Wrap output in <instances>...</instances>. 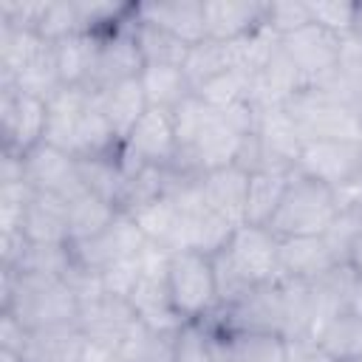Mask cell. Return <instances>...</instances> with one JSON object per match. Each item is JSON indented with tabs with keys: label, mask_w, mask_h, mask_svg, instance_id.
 Instances as JSON below:
<instances>
[{
	"label": "cell",
	"mask_w": 362,
	"mask_h": 362,
	"mask_svg": "<svg viewBox=\"0 0 362 362\" xmlns=\"http://www.w3.org/2000/svg\"><path fill=\"white\" fill-rule=\"evenodd\" d=\"M122 150L119 136L113 133L110 122L105 119V113L93 102L85 107V113L76 122V133H74V158H90V156H113Z\"/></svg>",
	"instance_id": "33"
},
{
	"label": "cell",
	"mask_w": 362,
	"mask_h": 362,
	"mask_svg": "<svg viewBox=\"0 0 362 362\" xmlns=\"http://www.w3.org/2000/svg\"><path fill=\"white\" fill-rule=\"evenodd\" d=\"M173 362H218L212 334L204 322H184L175 334V356Z\"/></svg>",
	"instance_id": "43"
},
{
	"label": "cell",
	"mask_w": 362,
	"mask_h": 362,
	"mask_svg": "<svg viewBox=\"0 0 362 362\" xmlns=\"http://www.w3.org/2000/svg\"><path fill=\"white\" fill-rule=\"evenodd\" d=\"M209 328V325H206ZM218 362H288L291 345L283 334L209 328Z\"/></svg>",
	"instance_id": "17"
},
{
	"label": "cell",
	"mask_w": 362,
	"mask_h": 362,
	"mask_svg": "<svg viewBox=\"0 0 362 362\" xmlns=\"http://www.w3.org/2000/svg\"><path fill=\"white\" fill-rule=\"evenodd\" d=\"M0 311L14 314L31 334L76 328L79 300L65 280L0 272Z\"/></svg>",
	"instance_id": "1"
},
{
	"label": "cell",
	"mask_w": 362,
	"mask_h": 362,
	"mask_svg": "<svg viewBox=\"0 0 362 362\" xmlns=\"http://www.w3.org/2000/svg\"><path fill=\"white\" fill-rule=\"evenodd\" d=\"M119 218V209L90 192H82L79 198L68 201V235L71 243L79 240H90L96 235H102L113 221Z\"/></svg>",
	"instance_id": "35"
},
{
	"label": "cell",
	"mask_w": 362,
	"mask_h": 362,
	"mask_svg": "<svg viewBox=\"0 0 362 362\" xmlns=\"http://www.w3.org/2000/svg\"><path fill=\"white\" fill-rule=\"evenodd\" d=\"M348 311L362 317V274L354 277V286H351V297H348Z\"/></svg>",
	"instance_id": "49"
},
{
	"label": "cell",
	"mask_w": 362,
	"mask_h": 362,
	"mask_svg": "<svg viewBox=\"0 0 362 362\" xmlns=\"http://www.w3.org/2000/svg\"><path fill=\"white\" fill-rule=\"evenodd\" d=\"M136 322H139V317H136L130 300H124V297H116V294L102 291L99 297L79 303L76 328H79L88 339L113 348V354H116L119 342L130 334V328H133Z\"/></svg>",
	"instance_id": "15"
},
{
	"label": "cell",
	"mask_w": 362,
	"mask_h": 362,
	"mask_svg": "<svg viewBox=\"0 0 362 362\" xmlns=\"http://www.w3.org/2000/svg\"><path fill=\"white\" fill-rule=\"evenodd\" d=\"M342 204L337 189L291 170L286 195L274 212V218L269 221V232L283 240V238H314V235H325L328 226L334 223V218L339 215Z\"/></svg>",
	"instance_id": "3"
},
{
	"label": "cell",
	"mask_w": 362,
	"mask_h": 362,
	"mask_svg": "<svg viewBox=\"0 0 362 362\" xmlns=\"http://www.w3.org/2000/svg\"><path fill=\"white\" fill-rule=\"evenodd\" d=\"M79 31H82V23H79L76 0H48L45 3V11L37 23V34L45 42L54 45L71 34H79Z\"/></svg>",
	"instance_id": "42"
},
{
	"label": "cell",
	"mask_w": 362,
	"mask_h": 362,
	"mask_svg": "<svg viewBox=\"0 0 362 362\" xmlns=\"http://www.w3.org/2000/svg\"><path fill=\"white\" fill-rule=\"evenodd\" d=\"M280 48L283 54L297 65V71L303 74L305 85L328 76L337 62H339V48H342V37L317 25V23H308L303 28H297L294 34H286L280 37Z\"/></svg>",
	"instance_id": "14"
},
{
	"label": "cell",
	"mask_w": 362,
	"mask_h": 362,
	"mask_svg": "<svg viewBox=\"0 0 362 362\" xmlns=\"http://www.w3.org/2000/svg\"><path fill=\"white\" fill-rule=\"evenodd\" d=\"M122 164L130 167H173L178 161V141L173 130L170 110L147 107V113L139 119V124L130 130V136L122 141Z\"/></svg>",
	"instance_id": "11"
},
{
	"label": "cell",
	"mask_w": 362,
	"mask_h": 362,
	"mask_svg": "<svg viewBox=\"0 0 362 362\" xmlns=\"http://www.w3.org/2000/svg\"><path fill=\"white\" fill-rule=\"evenodd\" d=\"M23 178L34 192L74 201L85 192L76 158L54 144H37L23 156Z\"/></svg>",
	"instance_id": "12"
},
{
	"label": "cell",
	"mask_w": 362,
	"mask_h": 362,
	"mask_svg": "<svg viewBox=\"0 0 362 362\" xmlns=\"http://www.w3.org/2000/svg\"><path fill=\"white\" fill-rule=\"evenodd\" d=\"M175 334H161L136 322L116 348V362H173Z\"/></svg>",
	"instance_id": "37"
},
{
	"label": "cell",
	"mask_w": 362,
	"mask_h": 362,
	"mask_svg": "<svg viewBox=\"0 0 362 362\" xmlns=\"http://www.w3.org/2000/svg\"><path fill=\"white\" fill-rule=\"evenodd\" d=\"M351 34L362 40V0L354 3V23H351Z\"/></svg>",
	"instance_id": "51"
},
{
	"label": "cell",
	"mask_w": 362,
	"mask_h": 362,
	"mask_svg": "<svg viewBox=\"0 0 362 362\" xmlns=\"http://www.w3.org/2000/svg\"><path fill=\"white\" fill-rule=\"evenodd\" d=\"M0 362H23V356L14 351H0Z\"/></svg>",
	"instance_id": "53"
},
{
	"label": "cell",
	"mask_w": 362,
	"mask_h": 362,
	"mask_svg": "<svg viewBox=\"0 0 362 362\" xmlns=\"http://www.w3.org/2000/svg\"><path fill=\"white\" fill-rule=\"evenodd\" d=\"M37 192L25 181H6L0 184V232L20 229L23 215Z\"/></svg>",
	"instance_id": "45"
},
{
	"label": "cell",
	"mask_w": 362,
	"mask_h": 362,
	"mask_svg": "<svg viewBox=\"0 0 362 362\" xmlns=\"http://www.w3.org/2000/svg\"><path fill=\"white\" fill-rule=\"evenodd\" d=\"M269 3L263 0H204L206 37L218 42H235L266 25Z\"/></svg>",
	"instance_id": "19"
},
{
	"label": "cell",
	"mask_w": 362,
	"mask_h": 362,
	"mask_svg": "<svg viewBox=\"0 0 362 362\" xmlns=\"http://www.w3.org/2000/svg\"><path fill=\"white\" fill-rule=\"evenodd\" d=\"M20 232L28 243H71L68 235V201L37 192L23 215Z\"/></svg>",
	"instance_id": "26"
},
{
	"label": "cell",
	"mask_w": 362,
	"mask_h": 362,
	"mask_svg": "<svg viewBox=\"0 0 362 362\" xmlns=\"http://www.w3.org/2000/svg\"><path fill=\"white\" fill-rule=\"evenodd\" d=\"M348 266L356 272V274H362V232L354 238V243H351V252H348Z\"/></svg>",
	"instance_id": "50"
},
{
	"label": "cell",
	"mask_w": 362,
	"mask_h": 362,
	"mask_svg": "<svg viewBox=\"0 0 362 362\" xmlns=\"http://www.w3.org/2000/svg\"><path fill=\"white\" fill-rule=\"evenodd\" d=\"M74 269L71 243H28L25 255L20 257L14 274H34V277H54L65 280Z\"/></svg>",
	"instance_id": "38"
},
{
	"label": "cell",
	"mask_w": 362,
	"mask_h": 362,
	"mask_svg": "<svg viewBox=\"0 0 362 362\" xmlns=\"http://www.w3.org/2000/svg\"><path fill=\"white\" fill-rule=\"evenodd\" d=\"M139 82L147 96V105L158 107V110H173L187 96L195 93L189 79L184 76L181 65H144Z\"/></svg>",
	"instance_id": "31"
},
{
	"label": "cell",
	"mask_w": 362,
	"mask_h": 362,
	"mask_svg": "<svg viewBox=\"0 0 362 362\" xmlns=\"http://www.w3.org/2000/svg\"><path fill=\"white\" fill-rule=\"evenodd\" d=\"M139 23L156 25L184 45H195L206 40L204 23V0H161V3H136Z\"/></svg>",
	"instance_id": "20"
},
{
	"label": "cell",
	"mask_w": 362,
	"mask_h": 362,
	"mask_svg": "<svg viewBox=\"0 0 362 362\" xmlns=\"http://www.w3.org/2000/svg\"><path fill=\"white\" fill-rule=\"evenodd\" d=\"M96 96V105L99 110L105 113V119L110 122L113 133L119 136V141H124L130 136V130L139 124V119L147 113V96L141 90V82L139 76L136 79H127L122 85H113L102 93H93Z\"/></svg>",
	"instance_id": "27"
},
{
	"label": "cell",
	"mask_w": 362,
	"mask_h": 362,
	"mask_svg": "<svg viewBox=\"0 0 362 362\" xmlns=\"http://www.w3.org/2000/svg\"><path fill=\"white\" fill-rule=\"evenodd\" d=\"M255 119H257V107L252 102H238L223 110L209 107L198 139L192 141V147L187 153L178 156L175 164L195 175L235 164L243 139L255 130Z\"/></svg>",
	"instance_id": "4"
},
{
	"label": "cell",
	"mask_w": 362,
	"mask_h": 362,
	"mask_svg": "<svg viewBox=\"0 0 362 362\" xmlns=\"http://www.w3.org/2000/svg\"><path fill=\"white\" fill-rule=\"evenodd\" d=\"M85 348V334L79 328H54L31 334L23 362H79Z\"/></svg>",
	"instance_id": "36"
},
{
	"label": "cell",
	"mask_w": 362,
	"mask_h": 362,
	"mask_svg": "<svg viewBox=\"0 0 362 362\" xmlns=\"http://www.w3.org/2000/svg\"><path fill=\"white\" fill-rule=\"evenodd\" d=\"M3 82V79H0ZM14 88L20 90V93H28V96H40V99H51L59 88H62V82H59V74H57V62H54V51L48 48L45 54H40L31 65H25L14 79Z\"/></svg>",
	"instance_id": "41"
},
{
	"label": "cell",
	"mask_w": 362,
	"mask_h": 362,
	"mask_svg": "<svg viewBox=\"0 0 362 362\" xmlns=\"http://www.w3.org/2000/svg\"><path fill=\"white\" fill-rule=\"evenodd\" d=\"M303 88H305L303 74L280 48L260 71L252 74L249 102L255 107H286Z\"/></svg>",
	"instance_id": "23"
},
{
	"label": "cell",
	"mask_w": 362,
	"mask_h": 362,
	"mask_svg": "<svg viewBox=\"0 0 362 362\" xmlns=\"http://www.w3.org/2000/svg\"><path fill=\"white\" fill-rule=\"evenodd\" d=\"M93 102V93L85 88H68L62 85L48 99V124H45V144H54L74 156V133L76 122L85 113V107Z\"/></svg>",
	"instance_id": "25"
},
{
	"label": "cell",
	"mask_w": 362,
	"mask_h": 362,
	"mask_svg": "<svg viewBox=\"0 0 362 362\" xmlns=\"http://www.w3.org/2000/svg\"><path fill=\"white\" fill-rule=\"evenodd\" d=\"M96 45H99V37H93L88 31L71 34V37L51 45L62 85H68V88H85L88 85V76H90L93 59H96Z\"/></svg>",
	"instance_id": "29"
},
{
	"label": "cell",
	"mask_w": 362,
	"mask_h": 362,
	"mask_svg": "<svg viewBox=\"0 0 362 362\" xmlns=\"http://www.w3.org/2000/svg\"><path fill=\"white\" fill-rule=\"evenodd\" d=\"M266 23L272 25V31H274L277 37L294 34L297 28H303V25H308V23H311V14H308V3H294V0L269 3V14H266Z\"/></svg>",
	"instance_id": "47"
},
{
	"label": "cell",
	"mask_w": 362,
	"mask_h": 362,
	"mask_svg": "<svg viewBox=\"0 0 362 362\" xmlns=\"http://www.w3.org/2000/svg\"><path fill=\"white\" fill-rule=\"evenodd\" d=\"M130 218L136 221V226L141 229V235L147 238L150 246H156L167 255L184 249L187 209L173 195H161V198L144 204L141 209L130 212Z\"/></svg>",
	"instance_id": "22"
},
{
	"label": "cell",
	"mask_w": 362,
	"mask_h": 362,
	"mask_svg": "<svg viewBox=\"0 0 362 362\" xmlns=\"http://www.w3.org/2000/svg\"><path fill=\"white\" fill-rule=\"evenodd\" d=\"M314 348L322 362H362V317L351 311L328 317L314 334Z\"/></svg>",
	"instance_id": "24"
},
{
	"label": "cell",
	"mask_w": 362,
	"mask_h": 362,
	"mask_svg": "<svg viewBox=\"0 0 362 362\" xmlns=\"http://www.w3.org/2000/svg\"><path fill=\"white\" fill-rule=\"evenodd\" d=\"M167 291L175 314L184 322L206 320L221 305L212 255L195 249L173 252L167 257Z\"/></svg>",
	"instance_id": "5"
},
{
	"label": "cell",
	"mask_w": 362,
	"mask_h": 362,
	"mask_svg": "<svg viewBox=\"0 0 362 362\" xmlns=\"http://www.w3.org/2000/svg\"><path fill=\"white\" fill-rule=\"evenodd\" d=\"M122 153V150H119ZM90 156V158H76L79 167V178L85 192L113 204L122 212V201H124V187H127V173L122 164V156Z\"/></svg>",
	"instance_id": "28"
},
{
	"label": "cell",
	"mask_w": 362,
	"mask_h": 362,
	"mask_svg": "<svg viewBox=\"0 0 362 362\" xmlns=\"http://www.w3.org/2000/svg\"><path fill=\"white\" fill-rule=\"evenodd\" d=\"M229 68H238L232 42H218V40H209V37L189 45V51L184 57V65H181L192 90H198L201 85H206L209 79H215L218 74H223Z\"/></svg>",
	"instance_id": "34"
},
{
	"label": "cell",
	"mask_w": 362,
	"mask_h": 362,
	"mask_svg": "<svg viewBox=\"0 0 362 362\" xmlns=\"http://www.w3.org/2000/svg\"><path fill=\"white\" fill-rule=\"evenodd\" d=\"M291 170H257L249 173V192H246V218L243 223L252 226H269L274 218L286 187H288Z\"/></svg>",
	"instance_id": "30"
},
{
	"label": "cell",
	"mask_w": 362,
	"mask_h": 362,
	"mask_svg": "<svg viewBox=\"0 0 362 362\" xmlns=\"http://www.w3.org/2000/svg\"><path fill=\"white\" fill-rule=\"evenodd\" d=\"M28 339H31V331L14 314L0 311V351H14L23 356Z\"/></svg>",
	"instance_id": "48"
},
{
	"label": "cell",
	"mask_w": 362,
	"mask_h": 362,
	"mask_svg": "<svg viewBox=\"0 0 362 362\" xmlns=\"http://www.w3.org/2000/svg\"><path fill=\"white\" fill-rule=\"evenodd\" d=\"M133 37H136L144 65H184V57L189 51V45H184L181 40L170 37L167 31H161L156 25L139 23V17L133 25Z\"/></svg>",
	"instance_id": "39"
},
{
	"label": "cell",
	"mask_w": 362,
	"mask_h": 362,
	"mask_svg": "<svg viewBox=\"0 0 362 362\" xmlns=\"http://www.w3.org/2000/svg\"><path fill=\"white\" fill-rule=\"evenodd\" d=\"M345 206L354 212V218H356V223H359V229H362V195H356V198H354V201H348Z\"/></svg>",
	"instance_id": "52"
},
{
	"label": "cell",
	"mask_w": 362,
	"mask_h": 362,
	"mask_svg": "<svg viewBox=\"0 0 362 362\" xmlns=\"http://www.w3.org/2000/svg\"><path fill=\"white\" fill-rule=\"evenodd\" d=\"M212 263L221 305L235 303L249 288L277 280V238L266 226L240 223Z\"/></svg>",
	"instance_id": "2"
},
{
	"label": "cell",
	"mask_w": 362,
	"mask_h": 362,
	"mask_svg": "<svg viewBox=\"0 0 362 362\" xmlns=\"http://www.w3.org/2000/svg\"><path fill=\"white\" fill-rule=\"evenodd\" d=\"M252 133L260 144L266 170H294L303 150V136L286 107H257Z\"/></svg>",
	"instance_id": "16"
},
{
	"label": "cell",
	"mask_w": 362,
	"mask_h": 362,
	"mask_svg": "<svg viewBox=\"0 0 362 362\" xmlns=\"http://www.w3.org/2000/svg\"><path fill=\"white\" fill-rule=\"evenodd\" d=\"M167 252L147 246L141 255V274L130 291V305L139 317V322H144L153 331L161 334H178L184 320L175 314L170 291H167Z\"/></svg>",
	"instance_id": "8"
},
{
	"label": "cell",
	"mask_w": 362,
	"mask_h": 362,
	"mask_svg": "<svg viewBox=\"0 0 362 362\" xmlns=\"http://www.w3.org/2000/svg\"><path fill=\"white\" fill-rule=\"evenodd\" d=\"M48 102L20 93L14 82H0V136L3 153L23 158L28 150L45 141Z\"/></svg>",
	"instance_id": "9"
},
{
	"label": "cell",
	"mask_w": 362,
	"mask_h": 362,
	"mask_svg": "<svg viewBox=\"0 0 362 362\" xmlns=\"http://www.w3.org/2000/svg\"><path fill=\"white\" fill-rule=\"evenodd\" d=\"M133 25H124L119 31H110V34H102L99 37V45H96V59H93V71L88 76V85L85 90L90 93H102L113 85H122L127 79H136L141 76L144 71V59H141V51L136 45V37H133ZM96 37V34H93Z\"/></svg>",
	"instance_id": "13"
},
{
	"label": "cell",
	"mask_w": 362,
	"mask_h": 362,
	"mask_svg": "<svg viewBox=\"0 0 362 362\" xmlns=\"http://www.w3.org/2000/svg\"><path fill=\"white\" fill-rule=\"evenodd\" d=\"M147 246L150 243L141 235V229L136 226V221L127 212H119V218L102 235H96L90 240L71 243V252H74V263L79 269L102 274V272H107L110 266H116L122 260L141 257Z\"/></svg>",
	"instance_id": "10"
},
{
	"label": "cell",
	"mask_w": 362,
	"mask_h": 362,
	"mask_svg": "<svg viewBox=\"0 0 362 362\" xmlns=\"http://www.w3.org/2000/svg\"><path fill=\"white\" fill-rule=\"evenodd\" d=\"M246 192H249V173L238 164H226L201 175V198L206 209L240 226L246 218Z\"/></svg>",
	"instance_id": "21"
},
{
	"label": "cell",
	"mask_w": 362,
	"mask_h": 362,
	"mask_svg": "<svg viewBox=\"0 0 362 362\" xmlns=\"http://www.w3.org/2000/svg\"><path fill=\"white\" fill-rule=\"evenodd\" d=\"M288 116L294 119L303 144L305 141H362V119L351 105L328 96L320 88L305 85L288 105Z\"/></svg>",
	"instance_id": "6"
},
{
	"label": "cell",
	"mask_w": 362,
	"mask_h": 362,
	"mask_svg": "<svg viewBox=\"0 0 362 362\" xmlns=\"http://www.w3.org/2000/svg\"><path fill=\"white\" fill-rule=\"evenodd\" d=\"M294 170L337 189L345 206L362 195V141H305Z\"/></svg>",
	"instance_id": "7"
},
{
	"label": "cell",
	"mask_w": 362,
	"mask_h": 362,
	"mask_svg": "<svg viewBox=\"0 0 362 362\" xmlns=\"http://www.w3.org/2000/svg\"><path fill=\"white\" fill-rule=\"evenodd\" d=\"M334 266H339V260L334 257L322 235L277 240V280L314 283L322 274H328Z\"/></svg>",
	"instance_id": "18"
},
{
	"label": "cell",
	"mask_w": 362,
	"mask_h": 362,
	"mask_svg": "<svg viewBox=\"0 0 362 362\" xmlns=\"http://www.w3.org/2000/svg\"><path fill=\"white\" fill-rule=\"evenodd\" d=\"M48 48H51V42H45L37 31L0 23V79L11 82L25 65H31Z\"/></svg>",
	"instance_id": "32"
},
{
	"label": "cell",
	"mask_w": 362,
	"mask_h": 362,
	"mask_svg": "<svg viewBox=\"0 0 362 362\" xmlns=\"http://www.w3.org/2000/svg\"><path fill=\"white\" fill-rule=\"evenodd\" d=\"M354 3L356 0H317V3H308V14H311V23L345 37L351 34V23H354Z\"/></svg>",
	"instance_id": "46"
},
{
	"label": "cell",
	"mask_w": 362,
	"mask_h": 362,
	"mask_svg": "<svg viewBox=\"0 0 362 362\" xmlns=\"http://www.w3.org/2000/svg\"><path fill=\"white\" fill-rule=\"evenodd\" d=\"M209 107L192 93L187 96L178 107L170 110V119H173V130H175V141H178V156L187 153L192 147V141L198 139L201 127H204V119H206Z\"/></svg>",
	"instance_id": "44"
},
{
	"label": "cell",
	"mask_w": 362,
	"mask_h": 362,
	"mask_svg": "<svg viewBox=\"0 0 362 362\" xmlns=\"http://www.w3.org/2000/svg\"><path fill=\"white\" fill-rule=\"evenodd\" d=\"M249 88H252V74L243 68H229V71L218 74L215 79H209L206 85H201L195 90V96L206 107L223 110V107H232L238 102H249Z\"/></svg>",
	"instance_id": "40"
}]
</instances>
